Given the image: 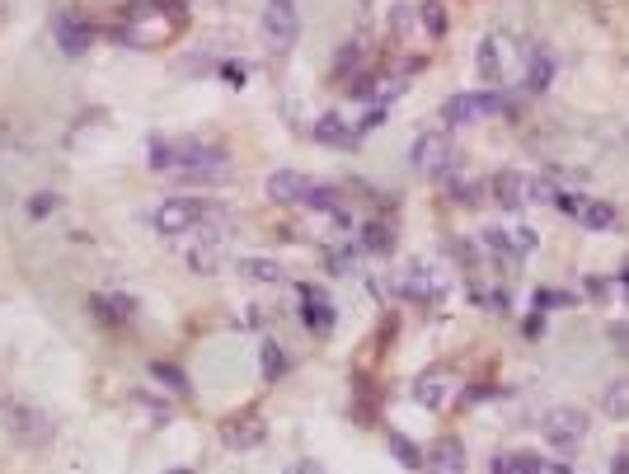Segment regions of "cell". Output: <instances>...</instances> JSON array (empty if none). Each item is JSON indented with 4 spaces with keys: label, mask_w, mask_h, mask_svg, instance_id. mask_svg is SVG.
I'll list each match as a JSON object with an SVG mask.
<instances>
[{
    "label": "cell",
    "mask_w": 629,
    "mask_h": 474,
    "mask_svg": "<svg viewBox=\"0 0 629 474\" xmlns=\"http://www.w3.org/2000/svg\"><path fill=\"white\" fill-rule=\"evenodd\" d=\"M550 474H583V470H573V465H559V460H550Z\"/></svg>",
    "instance_id": "obj_37"
},
{
    "label": "cell",
    "mask_w": 629,
    "mask_h": 474,
    "mask_svg": "<svg viewBox=\"0 0 629 474\" xmlns=\"http://www.w3.org/2000/svg\"><path fill=\"white\" fill-rule=\"evenodd\" d=\"M601 413H606V418H620V423L629 418V376H620V381H611L601 390Z\"/></svg>",
    "instance_id": "obj_19"
},
{
    "label": "cell",
    "mask_w": 629,
    "mask_h": 474,
    "mask_svg": "<svg viewBox=\"0 0 629 474\" xmlns=\"http://www.w3.org/2000/svg\"><path fill=\"white\" fill-rule=\"evenodd\" d=\"M263 193H268L273 202H282V207H301L306 193H310V179L306 174H296V169H277V174H268Z\"/></svg>",
    "instance_id": "obj_13"
},
{
    "label": "cell",
    "mask_w": 629,
    "mask_h": 474,
    "mask_svg": "<svg viewBox=\"0 0 629 474\" xmlns=\"http://www.w3.org/2000/svg\"><path fill=\"white\" fill-rule=\"evenodd\" d=\"M94 310H99V315H104L108 324H123V320H132V301H127V296H94Z\"/></svg>",
    "instance_id": "obj_26"
},
{
    "label": "cell",
    "mask_w": 629,
    "mask_h": 474,
    "mask_svg": "<svg viewBox=\"0 0 629 474\" xmlns=\"http://www.w3.org/2000/svg\"><path fill=\"white\" fill-rule=\"evenodd\" d=\"M423 470L428 474H465V446L456 437H437L423 451Z\"/></svg>",
    "instance_id": "obj_12"
},
{
    "label": "cell",
    "mask_w": 629,
    "mask_h": 474,
    "mask_svg": "<svg viewBox=\"0 0 629 474\" xmlns=\"http://www.w3.org/2000/svg\"><path fill=\"white\" fill-rule=\"evenodd\" d=\"M52 38H57V47H62L66 57H85L94 47V29L85 24V19L76 15H62L57 24H52Z\"/></svg>",
    "instance_id": "obj_14"
},
{
    "label": "cell",
    "mask_w": 629,
    "mask_h": 474,
    "mask_svg": "<svg viewBox=\"0 0 629 474\" xmlns=\"http://www.w3.org/2000/svg\"><path fill=\"white\" fill-rule=\"evenodd\" d=\"M301 207H310V212H343V193L338 188H324V184H310V193H306V202Z\"/></svg>",
    "instance_id": "obj_25"
},
{
    "label": "cell",
    "mask_w": 629,
    "mask_h": 474,
    "mask_svg": "<svg viewBox=\"0 0 629 474\" xmlns=\"http://www.w3.org/2000/svg\"><path fill=\"white\" fill-rule=\"evenodd\" d=\"M268 437V428H263L259 409H245V413H231L226 423H221V442L231 446V451H254V446Z\"/></svg>",
    "instance_id": "obj_10"
},
{
    "label": "cell",
    "mask_w": 629,
    "mask_h": 474,
    "mask_svg": "<svg viewBox=\"0 0 629 474\" xmlns=\"http://www.w3.org/2000/svg\"><path fill=\"white\" fill-rule=\"evenodd\" d=\"M390 446H395V456L409 465V470H423V451H418L409 437H399V432H390Z\"/></svg>",
    "instance_id": "obj_29"
},
{
    "label": "cell",
    "mask_w": 629,
    "mask_h": 474,
    "mask_svg": "<svg viewBox=\"0 0 629 474\" xmlns=\"http://www.w3.org/2000/svg\"><path fill=\"white\" fill-rule=\"evenodd\" d=\"M235 277H240V282H259V287H268V282H287L282 263H273V259H240L235 263Z\"/></svg>",
    "instance_id": "obj_17"
},
{
    "label": "cell",
    "mask_w": 629,
    "mask_h": 474,
    "mask_svg": "<svg viewBox=\"0 0 629 474\" xmlns=\"http://www.w3.org/2000/svg\"><path fill=\"white\" fill-rule=\"evenodd\" d=\"M578 226H587V230L615 226V207L611 202H597V198H583V207H578Z\"/></svg>",
    "instance_id": "obj_20"
},
{
    "label": "cell",
    "mask_w": 629,
    "mask_h": 474,
    "mask_svg": "<svg viewBox=\"0 0 629 474\" xmlns=\"http://www.w3.org/2000/svg\"><path fill=\"white\" fill-rule=\"evenodd\" d=\"M362 52H367V43H362V38H357V43H343V47H338V71L357 66V62H362Z\"/></svg>",
    "instance_id": "obj_31"
},
{
    "label": "cell",
    "mask_w": 629,
    "mask_h": 474,
    "mask_svg": "<svg viewBox=\"0 0 629 474\" xmlns=\"http://www.w3.org/2000/svg\"><path fill=\"white\" fill-rule=\"evenodd\" d=\"M165 474H193V470H188V465H179V470H165Z\"/></svg>",
    "instance_id": "obj_38"
},
{
    "label": "cell",
    "mask_w": 629,
    "mask_h": 474,
    "mask_svg": "<svg viewBox=\"0 0 629 474\" xmlns=\"http://www.w3.org/2000/svg\"><path fill=\"white\" fill-rule=\"evenodd\" d=\"M362 249H371V254H385V249H390V230H385L381 221L362 226Z\"/></svg>",
    "instance_id": "obj_30"
},
{
    "label": "cell",
    "mask_w": 629,
    "mask_h": 474,
    "mask_svg": "<svg viewBox=\"0 0 629 474\" xmlns=\"http://www.w3.org/2000/svg\"><path fill=\"white\" fill-rule=\"evenodd\" d=\"M414 15H418V29L428 33V38H442L446 33V5L442 0H423Z\"/></svg>",
    "instance_id": "obj_21"
},
{
    "label": "cell",
    "mask_w": 629,
    "mask_h": 474,
    "mask_svg": "<svg viewBox=\"0 0 629 474\" xmlns=\"http://www.w3.org/2000/svg\"><path fill=\"white\" fill-rule=\"evenodd\" d=\"M493 474H545V460L522 451V456H498L493 460Z\"/></svg>",
    "instance_id": "obj_22"
},
{
    "label": "cell",
    "mask_w": 629,
    "mask_h": 474,
    "mask_svg": "<svg viewBox=\"0 0 629 474\" xmlns=\"http://www.w3.org/2000/svg\"><path fill=\"white\" fill-rule=\"evenodd\" d=\"M540 432H545V442L554 446H578L587 437V413L578 409V404H554V409H545V418H540Z\"/></svg>",
    "instance_id": "obj_7"
},
{
    "label": "cell",
    "mask_w": 629,
    "mask_h": 474,
    "mask_svg": "<svg viewBox=\"0 0 629 474\" xmlns=\"http://www.w3.org/2000/svg\"><path fill=\"white\" fill-rule=\"evenodd\" d=\"M155 174H179L188 184H226L231 179V160L221 146H202V141H155L151 146Z\"/></svg>",
    "instance_id": "obj_1"
},
{
    "label": "cell",
    "mask_w": 629,
    "mask_h": 474,
    "mask_svg": "<svg viewBox=\"0 0 629 474\" xmlns=\"http://www.w3.org/2000/svg\"><path fill=\"white\" fill-rule=\"evenodd\" d=\"M414 399L423 409H446V399H451V376L446 371H428V376H418L414 381Z\"/></svg>",
    "instance_id": "obj_16"
},
{
    "label": "cell",
    "mask_w": 629,
    "mask_h": 474,
    "mask_svg": "<svg viewBox=\"0 0 629 474\" xmlns=\"http://www.w3.org/2000/svg\"><path fill=\"white\" fill-rule=\"evenodd\" d=\"M517 62V43H512V33H489L484 43H479V57H475V71L484 85H498V80L512 71Z\"/></svg>",
    "instance_id": "obj_8"
},
{
    "label": "cell",
    "mask_w": 629,
    "mask_h": 474,
    "mask_svg": "<svg viewBox=\"0 0 629 474\" xmlns=\"http://www.w3.org/2000/svg\"><path fill=\"white\" fill-rule=\"evenodd\" d=\"M29 212H33V216H47V212H57V193H38V198L29 202Z\"/></svg>",
    "instance_id": "obj_33"
},
{
    "label": "cell",
    "mask_w": 629,
    "mask_h": 474,
    "mask_svg": "<svg viewBox=\"0 0 629 474\" xmlns=\"http://www.w3.org/2000/svg\"><path fill=\"white\" fill-rule=\"evenodd\" d=\"M259 367H263V376H268V381H277V376H287V367H292V357H287V348H282V343H263V352H259Z\"/></svg>",
    "instance_id": "obj_23"
},
{
    "label": "cell",
    "mask_w": 629,
    "mask_h": 474,
    "mask_svg": "<svg viewBox=\"0 0 629 474\" xmlns=\"http://www.w3.org/2000/svg\"><path fill=\"white\" fill-rule=\"evenodd\" d=\"M531 202H559V188H554V179H531Z\"/></svg>",
    "instance_id": "obj_32"
},
{
    "label": "cell",
    "mask_w": 629,
    "mask_h": 474,
    "mask_svg": "<svg viewBox=\"0 0 629 474\" xmlns=\"http://www.w3.org/2000/svg\"><path fill=\"white\" fill-rule=\"evenodd\" d=\"M611 343H620L625 357H629V324H611Z\"/></svg>",
    "instance_id": "obj_35"
},
{
    "label": "cell",
    "mask_w": 629,
    "mask_h": 474,
    "mask_svg": "<svg viewBox=\"0 0 629 474\" xmlns=\"http://www.w3.org/2000/svg\"><path fill=\"white\" fill-rule=\"evenodd\" d=\"M151 376H155L160 385H169L174 395H188V376H184L179 367H169V362H155V367H151Z\"/></svg>",
    "instance_id": "obj_28"
},
{
    "label": "cell",
    "mask_w": 629,
    "mask_h": 474,
    "mask_svg": "<svg viewBox=\"0 0 629 474\" xmlns=\"http://www.w3.org/2000/svg\"><path fill=\"white\" fill-rule=\"evenodd\" d=\"M282 474H324V465H315V460H292Z\"/></svg>",
    "instance_id": "obj_34"
},
{
    "label": "cell",
    "mask_w": 629,
    "mask_h": 474,
    "mask_svg": "<svg viewBox=\"0 0 629 474\" xmlns=\"http://www.w3.org/2000/svg\"><path fill=\"white\" fill-rule=\"evenodd\" d=\"M301 301H306V306H301V320H306L310 334H315V338H329V334H334V306L324 301L320 291L306 287V291H301Z\"/></svg>",
    "instance_id": "obj_15"
},
{
    "label": "cell",
    "mask_w": 629,
    "mask_h": 474,
    "mask_svg": "<svg viewBox=\"0 0 629 474\" xmlns=\"http://www.w3.org/2000/svg\"><path fill=\"white\" fill-rule=\"evenodd\" d=\"M489 193H493V202H498L503 212H522V207H531V179H526V174H517V169L493 174Z\"/></svg>",
    "instance_id": "obj_11"
},
{
    "label": "cell",
    "mask_w": 629,
    "mask_h": 474,
    "mask_svg": "<svg viewBox=\"0 0 629 474\" xmlns=\"http://www.w3.org/2000/svg\"><path fill=\"white\" fill-rule=\"evenodd\" d=\"M207 216H212V207H207V202L202 198H165L160 202V207H155V230H160V235H184V230H198L202 221H207Z\"/></svg>",
    "instance_id": "obj_6"
},
{
    "label": "cell",
    "mask_w": 629,
    "mask_h": 474,
    "mask_svg": "<svg viewBox=\"0 0 629 474\" xmlns=\"http://www.w3.org/2000/svg\"><path fill=\"white\" fill-rule=\"evenodd\" d=\"M174 29H179V15H169L165 19V5H141V10H132L127 15V24L118 29V38H123L127 47H160L174 38Z\"/></svg>",
    "instance_id": "obj_2"
},
{
    "label": "cell",
    "mask_w": 629,
    "mask_h": 474,
    "mask_svg": "<svg viewBox=\"0 0 629 474\" xmlns=\"http://www.w3.org/2000/svg\"><path fill=\"white\" fill-rule=\"evenodd\" d=\"M357 5H376V0H357Z\"/></svg>",
    "instance_id": "obj_39"
},
{
    "label": "cell",
    "mask_w": 629,
    "mask_h": 474,
    "mask_svg": "<svg viewBox=\"0 0 629 474\" xmlns=\"http://www.w3.org/2000/svg\"><path fill=\"white\" fill-rule=\"evenodd\" d=\"M507 113V99L493 90H470V94H451L442 104V123L446 127H470L479 118H503Z\"/></svg>",
    "instance_id": "obj_4"
},
{
    "label": "cell",
    "mask_w": 629,
    "mask_h": 474,
    "mask_svg": "<svg viewBox=\"0 0 629 474\" xmlns=\"http://www.w3.org/2000/svg\"><path fill=\"white\" fill-rule=\"evenodd\" d=\"M409 165L423 174V179H442L446 169L456 165V141L451 132H423L414 141V151H409Z\"/></svg>",
    "instance_id": "obj_5"
},
{
    "label": "cell",
    "mask_w": 629,
    "mask_h": 474,
    "mask_svg": "<svg viewBox=\"0 0 629 474\" xmlns=\"http://www.w3.org/2000/svg\"><path fill=\"white\" fill-rule=\"evenodd\" d=\"M259 33H263V47H268V52H277V57L292 52L296 38H301V15H296L292 0H268L259 15Z\"/></svg>",
    "instance_id": "obj_3"
},
{
    "label": "cell",
    "mask_w": 629,
    "mask_h": 474,
    "mask_svg": "<svg viewBox=\"0 0 629 474\" xmlns=\"http://www.w3.org/2000/svg\"><path fill=\"white\" fill-rule=\"evenodd\" d=\"M611 474H629V446H625V451H620V456L611 460Z\"/></svg>",
    "instance_id": "obj_36"
},
{
    "label": "cell",
    "mask_w": 629,
    "mask_h": 474,
    "mask_svg": "<svg viewBox=\"0 0 629 474\" xmlns=\"http://www.w3.org/2000/svg\"><path fill=\"white\" fill-rule=\"evenodd\" d=\"M550 80H554V62L545 57V52H536V57H531V66H526V90L545 94V90H550Z\"/></svg>",
    "instance_id": "obj_24"
},
{
    "label": "cell",
    "mask_w": 629,
    "mask_h": 474,
    "mask_svg": "<svg viewBox=\"0 0 629 474\" xmlns=\"http://www.w3.org/2000/svg\"><path fill=\"white\" fill-rule=\"evenodd\" d=\"M5 428H10V437H15V442H24V446H43L47 437H52L47 413L24 409V404H10V409H5Z\"/></svg>",
    "instance_id": "obj_9"
},
{
    "label": "cell",
    "mask_w": 629,
    "mask_h": 474,
    "mask_svg": "<svg viewBox=\"0 0 629 474\" xmlns=\"http://www.w3.org/2000/svg\"><path fill=\"white\" fill-rule=\"evenodd\" d=\"M310 137H315V141H324V146H353V141H357V132H353L348 123H343L338 113H324L320 123L310 127Z\"/></svg>",
    "instance_id": "obj_18"
},
{
    "label": "cell",
    "mask_w": 629,
    "mask_h": 474,
    "mask_svg": "<svg viewBox=\"0 0 629 474\" xmlns=\"http://www.w3.org/2000/svg\"><path fill=\"white\" fill-rule=\"evenodd\" d=\"M451 202H456V207H479V202H484V184H475V179H451Z\"/></svg>",
    "instance_id": "obj_27"
}]
</instances>
